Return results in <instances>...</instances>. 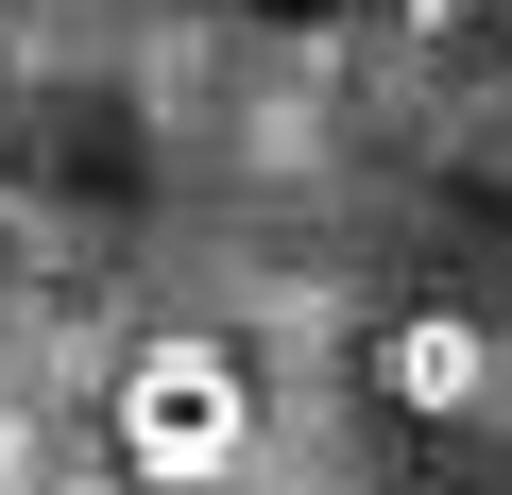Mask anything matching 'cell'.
<instances>
[{"mask_svg":"<svg viewBox=\"0 0 512 495\" xmlns=\"http://www.w3.org/2000/svg\"><path fill=\"white\" fill-rule=\"evenodd\" d=\"M120 461L154 478V495H205V478H239L256 461V359L222 342V325H171V342H137L120 359Z\"/></svg>","mask_w":512,"mask_h":495,"instance_id":"1","label":"cell"},{"mask_svg":"<svg viewBox=\"0 0 512 495\" xmlns=\"http://www.w3.org/2000/svg\"><path fill=\"white\" fill-rule=\"evenodd\" d=\"M393 393H410V410H461V393H478V342H461V325H410V342H393Z\"/></svg>","mask_w":512,"mask_h":495,"instance_id":"2","label":"cell"}]
</instances>
